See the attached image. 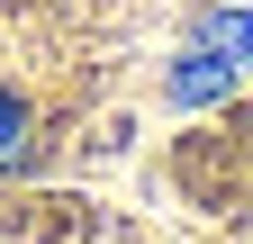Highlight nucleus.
<instances>
[{"label": "nucleus", "instance_id": "obj_1", "mask_svg": "<svg viewBox=\"0 0 253 244\" xmlns=\"http://www.w3.org/2000/svg\"><path fill=\"white\" fill-rule=\"evenodd\" d=\"M27 154H37V118H27L18 90H0V172H18Z\"/></svg>", "mask_w": 253, "mask_h": 244}, {"label": "nucleus", "instance_id": "obj_2", "mask_svg": "<svg viewBox=\"0 0 253 244\" xmlns=\"http://www.w3.org/2000/svg\"><path fill=\"white\" fill-rule=\"evenodd\" d=\"M208 54H235V73H253V18H244V9L208 18Z\"/></svg>", "mask_w": 253, "mask_h": 244}]
</instances>
